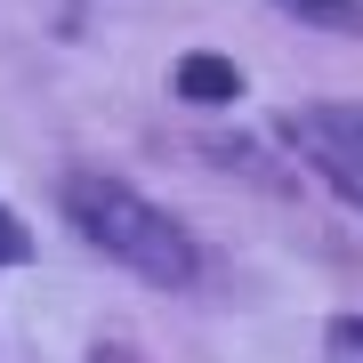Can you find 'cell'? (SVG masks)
Instances as JSON below:
<instances>
[{"mask_svg": "<svg viewBox=\"0 0 363 363\" xmlns=\"http://www.w3.org/2000/svg\"><path fill=\"white\" fill-rule=\"evenodd\" d=\"M57 194H65V218L81 226V242H97L105 259H121L130 274L169 283V291L194 283V242H186V226L169 218L162 202H145L138 186L105 178V169H65Z\"/></svg>", "mask_w": 363, "mask_h": 363, "instance_id": "1", "label": "cell"}, {"mask_svg": "<svg viewBox=\"0 0 363 363\" xmlns=\"http://www.w3.org/2000/svg\"><path fill=\"white\" fill-rule=\"evenodd\" d=\"M283 138L298 154H315L323 178H339L347 194H363V105H307L283 121Z\"/></svg>", "mask_w": 363, "mask_h": 363, "instance_id": "2", "label": "cell"}, {"mask_svg": "<svg viewBox=\"0 0 363 363\" xmlns=\"http://www.w3.org/2000/svg\"><path fill=\"white\" fill-rule=\"evenodd\" d=\"M178 97H186V105H234V97H242V73H234V57H210V49L178 57Z\"/></svg>", "mask_w": 363, "mask_h": 363, "instance_id": "3", "label": "cell"}, {"mask_svg": "<svg viewBox=\"0 0 363 363\" xmlns=\"http://www.w3.org/2000/svg\"><path fill=\"white\" fill-rule=\"evenodd\" d=\"M274 9L307 16V25H323V33H363V0H274Z\"/></svg>", "mask_w": 363, "mask_h": 363, "instance_id": "4", "label": "cell"}, {"mask_svg": "<svg viewBox=\"0 0 363 363\" xmlns=\"http://www.w3.org/2000/svg\"><path fill=\"white\" fill-rule=\"evenodd\" d=\"M25 259H33V234L16 226L9 210H0V267H25Z\"/></svg>", "mask_w": 363, "mask_h": 363, "instance_id": "5", "label": "cell"}, {"mask_svg": "<svg viewBox=\"0 0 363 363\" xmlns=\"http://www.w3.org/2000/svg\"><path fill=\"white\" fill-rule=\"evenodd\" d=\"M355 339H363V323H339V347H355Z\"/></svg>", "mask_w": 363, "mask_h": 363, "instance_id": "6", "label": "cell"}]
</instances>
